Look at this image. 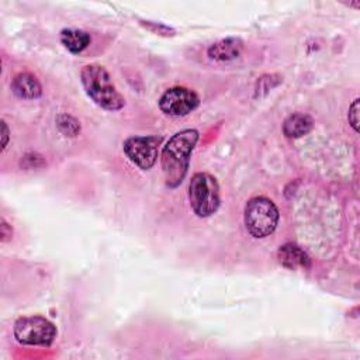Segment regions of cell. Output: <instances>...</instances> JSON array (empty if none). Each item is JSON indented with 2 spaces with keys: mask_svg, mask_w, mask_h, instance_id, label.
<instances>
[{
  "mask_svg": "<svg viewBox=\"0 0 360 360\" xmlns=\"http://www.w3.org/2000/svg\"><path fill=\"white\" fill-rule=\"evenodd\" d=\"M1 225H0V229H1V242H7L8 239H11V235H13V229L11 226H8V224L4 221V218H1Z\"/></svg>",
  "mask_w": 360,
  "mask_h": 360,
  "instance_id": "obj_16",
  "label": "cell"
},
{
  "mask_svg": "<svg viewBox=\"0 0 360 360\" xmlns=\"http://www.w3.org/2000/svg\"><path fill=\"white\" fill-rule=\"evenodd\" d=\"M80 82L86 94L101 108L108 111L121 110L125 105V98L118 93L108 72L97 63L83 66Z\"/></svg>",
  "mask_w": 360,
  "mask_h": 360,
  "instance_id": "obj_2",
  "label": "cell"
},
{
  "mask_svg": "<svg viewBox=\"0 0 360 360\" xmlns=\"http://www.w3.org/2000/svg\"><path fill=\"white\" fill-rule=\"evenodd\" d=\"M278 208L276 204L263 195L252 197L245 205L243 221L246 231L253 238H266L271 235L278 224Z\"/></svg>",
  "mask_w": 360,
  "mask_h": 360,
  "instance_id": "obj_3",
  "label": "cell"
},
{
  "mask_svg": "<svg viewBox=\"0 0 360 360\" xmlns=\"http://www.w3.org/2000/svg\"><path fill=\"white\" fill-rule=\"evenodd\" d=\"M198 131L193 128L176 132L160 153V167L163 172L165 184L170 188L177 187L186 177L190 156L198 141Z\"/></svg>",
  "mask_w": 360,
  "mask_h": 360,
  "instance_id": "obj_1",
  "label": "cell"
},
{
  "mask_svg": "<svg viewBox=\"0 0 360 360\" xmlns=\"http://www.w3.org/2000/svg\"><path fill=\"white\" fill-rule=\"evenodd\" d=\"M60 42L72 53H80L90 44V35L83 30L65 28L60 31Z\"/></svg>",
  "mask_w": 360,
  "mask_h": 360,
  "instance_id": "obj_12",
  "label": "cell"
},
{
  "mask_svg": "<svg viewBox=\"0 0 360 360\" xmlns=\"http://www.w3.org/2000/svg\"><path fill=\"white\" fill-rule=\"evenodd\" d=\"M1 129H3V139H1V150H4L6 149V146H7V142H8V128H7V125H6V122L4 121H1Z\"/></svg>",
  "mask_w": 360,
  "mask_h": 360,
  "instance_id": "obj_17",
  "label": "cell"
},
{
  "mask_svg": "<svg viewBox=\"0 0 360 360\" xmlns=\"http://www.w3.org/2000/svg\"><path fill=\"white\" fill-rule=\"evenodd\" d=\"M162 138L155 135L131 136L124 141L122 149L127 158L142 170H149L158 159Z\"/></svg>",
  "mask_w": 360,
  "mask_h": 360,
  "instance_id": "obj_6",
  "label": "cell"
},
{
  "mask_svg": "<svg viewBox=\"0 0 360 360\" xmlns=\"http://www.w3.org/2000/svg\"><path fill=\"white\" fill-rule=\"evenodd\" d=\"M142 24L145 27H148L149 30H152V31H155L158 34H162V35H173L174 34V31L172 28H169V27H166V25H163L160 22L158 24V27H156V22H152V21H142Z\"/></svg>",
  "mask_w": 360,
  "mask_h": 360,
  "instance_id": "obj_15",
  "label": "cell"
},
{
  "mask_svg": "<svg viewBox=\"0 0 360 360\" xmlns=\"http://www.w3.org/2000/svg\"><path fill=\"white\" fill-rule=\"evenodd\" d=\"M13 333L20 345L46 347L56 338V326L44 316H22L14 322Z\"/></svg>",
  "mask_w": 360,
  "mask_h": 360,
  "instance_id": "obj_5",
  "label": "cell"
},
{
  "mask_svg": "<svg viewBox=\"0 0 360 360\" xmlns=\"http://www.w3.org/2000/svg\"><path fill=\"white\" fill-rule=\"evenodd\" d=\"M359 103L360 100L356 98L352 105L349 107V114H347V120H349V124L352 125V128L359 132Z\"/></svg>",
  "mask_w": 360,
  "mask_h": 360,
  "instance_id": "obj_14",
  "label": "cell"
},
{
  "mask_svg": "<svg viewBox=\"0 0 360 360\" xmlns=\"http://www.w3.org/2000/svg\"><path fill=\"white\" fill-rule=\"evenodd\" d=\"M243 49V42L239 38H225L221 39L215 44H212L207 53L211 59L219 60V62H226L239 58Z\"/></svg>",
  "mask_w": 360,
  "mask_h": 360,
  "instance_id": "obj_10",
  "label": "cell"
},
{
  "mask_svg": "<svg viewBox=\"0 0 360 360\" xmlns=\"http://www.w3.org/2000/svg\"><path fill=\"white\" fill-rule=\"evenodd\" d=\"M188 198L191 210L197 217L207 218L217 212L221 201L217 179L210 173H195L190 180Z\"/></svg>",
  "mask_w": 360,
  "mask_h": 360,
  "instance_id": "obj_4",
  "label": "cell"
},
{
  "mask_svg": "<svg viewBox=\"0 0 360 360\" xmlns=\"http://www.w3.org/2000/svg\"><path fill=\"white\" fill-rule=\"evenodd\" d=\"M314 127V121L308 114L294 112L283 122V134L287 138H301L307 135Z\"/></svg>",
  "mask_w": 360,
  "mask_h": 360,
  "instance_id": "obj_11",
  "label": "cell"
},
{
  "mask_svg": "<svg viewBox=\"0 0 360 360\" xmlns=\"http://www.w3.org/2000/svg\"><path fill=\"white\" fill-rule=\"evenodd\" d=\"M200 104V97L187 87H172L159 98V108L172 117H183L194 111Z\"/></svg>",
  "mask_w": 360,
  "mask_h": 360,
  "instance_id": "obj_7",
  "label": "cell"
},
{
  "mask_svg": "<svg viewBox=\"0 0 360 360\" xmlns=\"http://www.w3.org/2000/svg\"><path fill=\"white\" fill-rule=\"evenodd\" d=\"M11 90L17 97L25 100H35L39 98L42 94V86L39 80L34 75L27 72L14 76V79L11 80Z\"/></svg>",
  "mask_w": 360,
  "mask_h": 360,
  "instance_id": "obj_9",
  "label": "cell"
},
{
  "mask_svg": "<svg viewBox=\"0 0 360 360\" xmlns=\"http://www.w3.org/2000/svg\"><path fill=\"white\" fill-rule=\"evenodd\" d=\"M278 262L290 270H307L311 266L309 256L295 243H284L277 252Z\"/></svg>",
  "mask_w": 360,
  "mask_h": 360,
  "instance_id": "obj_8",
  "label": "cell"
},
{
  "mask_svg": "<svg viewBox=\"0 0 360 360\" xmlns=\"http://www.w3.org/2000/svg\"><path fill=\"white\" fill-rule=\"evenodd\" d=\"M56 122H58L59 129H60L65 135L76 136V134L80 131L79 122H77L73 117H70V115L60 114V115L56 118Z\"/></svg>",
  "mask_w": 360,
  "mask_h": 360,
  "instance_id": "obj_13",
  "label": "cell"
}]
</instances>
